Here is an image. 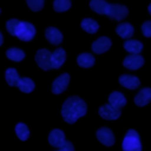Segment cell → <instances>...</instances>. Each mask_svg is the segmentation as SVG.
<instances>
[{
  "instance_id": "obj_2",
  "label": "cell",
  "mask_w": 151,
  "mask_h": 151,
  "mask_svg": "<svg viewBox=\"0 0 151 151\" xmlns=\"http://www.w3.org/2000/svg\"><path fill=\"white\" fill-rule=\"evenodd\" d=\"M6 29L9 34L18 37L22 41H29L35 35V27L27 21L11 19L6 22Z\"/></svg>"
},
{
  "instance_id": "obj_19",
  "label": "cell",
  "mask_w": 151,
  "mask_h": 151,
  "mask_svg": "<svg viewBox=\"0 0 151 151\" xmlns=\"http://www.w3.org/2000/svg\"><path fill=\"white\" fill-rule=\"evenodd\" d=\"M116 32H117L118 35H120L124 39L131 38L132 34H133V27H132V25H130L127 22H123V24H119L116 27Z\"/></svg>"
},
{
  "instance_id": "obj_30",
  "label": "cell",
  "mask_w": 151,
  "mask_h": 151,
  "mask_svg": "<svg viewBox=\"0 0 151 151\" xmlns=\"http://www.w3.org/2000/svg\"><path fill=\"white\" fill-rule=\"evenodd\" d=\"M1 44H2V34L0 32V46H1Z\"/></svg>"
},
{
  "instance_id": "obj_28",
  "label": "cell",
  "mask_w": 151,
  "mask_h": 151,
  "mask_svg": "<svg viewBox=\"0 0 151 151\" xmlns=\"http://www.w3.org/2000/svg\"><path fill=\"white\" fill-rule=\"evenodd\" d=\"M142 32L146 38H151V21H145L142 25Z\"/></svg>"
},
{
  "instance_id": "obj_3",
  "label": "cell",
  "mask_w": 151,
  "mask_h": 151,
  "mask_svg": "<svg viewBox=\"0 0 151 151\" xmlns=\"http://www.w3.org/2000/svg\"><path fill=\"white\" fill-rule=\"evenodd\" d=\"M123 151H142V144L139 139V134L133 129L127 130L123 144H122Z\"/></svg>"
},
{
  "instance_id": "obj_27",
  "label": "cell",
  "mask_w": 151,
  "mask_h": 151,
  "mask_svg": "<svg viewBox=\"0 0 151 151\" xmlns=\"http://www.w3.org/2000/svg\"><path fill=\"white\" fill-rule=\"evenodd\" d=\"M27 5L28 7L34 11V12H38L44 6V0H27Z\"/></svg>"
},
{
  "instance_id": "obj_18",
  "label": "cell",
  "mask_w": 151,
  "mask_h": 151,
  "mask_svg": "<svg viewBox=\"0 0 151 151\" xmlns=\"http://www.w3.org/2000/svg\"><path fill=\"white\" fill-rule=\"evenodd\" d=\"M80 26H81V28H83L85 32L91 33V34L96 33V32L98 31V28H99L98 22H97L96 20L91 19V18H85V19H83Z\"/></svg>"
},
{
  "instance_id": "obj_9",
  "label": "cell",
  "mask_w": 151,
  "mask_h": 151,
  "mask_svg": "<svg viewBox=\"0 0 151 151\" xmlns=\"http://www.w3.org/2000/svg\"><path fill=\"white\" fill-rule=\"evenodd\" d=\"M65 133L61 131V130H59V129H54V130H52L51 132H50V134H48V143L52 145V146H54V147H61L64 144H65Z\"/></svg>"
},
{
  "instance_id": "obj_11",
  "label": "cell",
  "mask_w": 151,
  "mask_h": 151,
  "mask_svg": "<svg viewBox=\"0 0 151 151\" xmlns=\"http://www.w3.org/2000/svg\"><path fill=\"white\" fill-rule=\"evenodd\" d=\"M112 42L110 40V38L107 37H100L99 39H97L93 44H92V51L94 53H104L106 52L110 47H111Z\"/></svg>"
},
{
  "instance_id": "obj_20",
  "label": "cell",
  "mask_w": 151,
  "mask_h": 151,
  "mask_svg": "<svg viewBox=\"0 0 151 151\" xmlns=\"http://www.w3.org/2000/svg\"><path fill=\"white\" fill-rule=\"evenodd\" d=\"M124 48L130 52L131 54H138L142 50H143V44L138 40H132V39H129L124 42Z\"/></svg>"
},
{
  "instance_id": "obj_1",
  "label": "cell",
  "mask_w": 151,
  "mask_h": 151,
  "mask_svg": "<svg viewBox=\"0 0 151 151\" xmlns=\"http://www.w3.org/2000/svg\"><path fill=\"white\" fill-rule=\"evenodd\" d=\"M87 112V106L83 99L77 96H72L65 100L61 107V116L65 122L72 124L80 117H84Z\"/></svg>"
},
{
  "instance_id": "obj_29",
  "label": "cell",
  "mask_w": 151,
  "mask_h": 151,
  "mask_svg": "<svg viewBox=\"0 0 151 151\" xmlns=\"http://www.w3.org/2000/svg\"><path fill=\"white\" fill-rule=\"evenodd\" d=\"M58 151H74V147H73V145H72V143L71 142H65V144L58 150Z\"/></svg>"
},
{
  "instance_id": "obj_25",
  "label": "cell",
  "mask_w": 151,
  "mask_h": 151,
  "mask_svg": "<svg viewBox=\"0 0 151 151\" xmlns=\"http://www.w3.org/2000/svg\"><path fill=\"white\" fill-rule=\"evenodd\" d=\"M15 133H17L18 138L21 139V140H26L28 138V136H29L28 127L24 123H18L15 125Z\"/></svg>"
},
{
  "instance_id": "obj_31",
  "label": "cell",
  "mask_w": 151,
  "mask_h": 151,
  "mask_svg": "<svg viewBox=\"0 0 151 151\" xmlns=\"http://www.w3.org/2000/svg\"><path fill=\"white\" fill-rule=\"evenodd\" d=\"M147 9H149V13H150V14H151V4H150V5H149V7H147Z\"/></svg>"
},
{
  "instance_id": "obj_8",
  "label": "cell",
  "mask_w": 151,
  "mask_h": 151,
  "mask_svg": "<svg viewBox=\"0 0 151 151\" xmlns=\"http://www.w3.org/2000/svg\"><path fill=\"white\" fill-rule=\"evenodd\" d=\"M96 136H97L98 140L101 144L106 145V146H112L114 144V136H113L112 131L110 129H107V127L98 129L97 132H96Z\"/></svg>"
},
{
  "instance_id": "obj_6",
  "label": "cell",
  "mask_w": 151,
  "mask_h": 151,
  "mask_svg": "<svg viewBox=\"0 0 151 151\" xmlns=\"http://www.w3.org/2000/svg\"><path fill=\"white\" fill-rule=\"evenodd\" d=\"M70 83V76L68 73H63L60 74L58 78H55L52 83V92L54 94H59L61 93L63 91L66 90L67 85Z\"/></svg>"
},
{
  "instance_id": "obj_10",
  "label": "cell",
  "mask_w": 151,
  "mask_h": 151,
  "mask_svg": "<svg viewBox=\"0 0 151 151\" xmlns=\"http://www.w3.org/2000/svg\"><path fill=\"white\" fill-rule=\"evenodd\" d=\"M143 64H144V58L140 57L139 54H130L123 61V65L129 70H138L140 66H143Z\"/></svg>"
},
{
  "instance_id": "obj_7",
  "label": "cell",
  "mask_w": 151,
  "mask_h": 151,
  "mask_svg": "<svg viewBox=\"0 0 151 151\" xmlns=\"http://www.w3.org/2000/svg\"><path fill=\"white\" fill-rule=\"evenodd\" d=\"M99 116L104 119H109V120H114L117 118H119L122 111L119 109H114L113 106H111L110 104H105L103 106L99 107Z\"/></svg>"
},
{
  "instance_id": "obj_23",
  "label": "cell",
  "mask_w": 151,
  "mask_h": 151,
  "mask_svg": "<svg viewBox=\"0 0 151 151\" xmlns=\"http://www.w3.org/2000/svg\"><path fill=\"white\" fill-rule=\"evenodd\" d=\"M5 79L9 86H17L20 78L15 68H7L5 72Z\"/></svg>"
},
{
  "instance_id": "obj_21",
  "label": "cell",
  "mask_w": 151,
  "mask_h": 151,
  "mask_svg": "<svg viewBox=\"0 0 151 151\" xmlns=\"http://www.w3.org/2000/svg\"><path fill=\"white\" fill-rule=\"evenodd\" d=\"M90 7H91L96 13L106 15L109 4H107L106 1H104V0H92V1H90Z\"/></svg>"
},
{
  "instance_id": "obj_5",
  "label": "cell",
  "mask_w": 151,
  "mask_h": 151,
  "mask_svg": "<svg viewBox=\"0 0 151 151\" xmlns=\"http://www.w3.org/2000/svg\"><path fill=\"white\" fill-rule=\"evenodd\" d=\"M51 52L46 48H41L35 53V61L40 68L44 71L51 70Z\"/></svg>"
},
{
  "instance_id": "obj_4",
  "label": "cell",
  "mask_w": 151,
  "mask_h": 151,
  "mask_svg": "<svg viewBox=\"0 0 151 151\" xmlns=\"http://www.w3.org/2000/svg\"><path fill=\"white\" fill-rule=\"evenodd\" d=\"M129 9L124 5L119 4H109L106 15L112 20H123L127 17Z\"/></svg>"
},
{
  "instance_id": "obj_15",
  "label": "cell",
  "mask_w": 151,
  "mask_h": 151,
  "mask_svg": "<svg viewBox=\"0 0 151 151\" xmlns=\"http://www.w3.org/2000/svg\"><path fill=\"white\" fill-rule=\"evenodd\" d=\"M150 101H151V88L150 87H145L140 90L134 97V103L137 106H145Z\"/></svg>"
},
{
  "instance_id": "obj_22",
  "label": "cell",
  "mask_w": 151,
  "mask_h": 151,
  "mask_svg": "<svg viewBox=\"0 0 151 151\" xmlns=\"http://www.w3.org/2000/svg\"><path fill=\"white\" fill-rule=\"evenodd\" d=\"M17 86L20 88V91H22L25 93H29V92H32L34 90V86L35 85H34V81L32 79H29L27 77H24V78H20L19 79Z\"/></svg>"
},
{
  "instance_id": "obj_24",
  "label": "cell",
  "mask_w": 151,
  "mask_h": 151,
  "mask_svg": "<svg viewBox=\"0 0 151 151\" xmlns=\"http://www.w3.org/2000/svg\"><path fill=\"white\" fill-rule=\"evenodd\" d=\"M6 57L13 61H20L25 58V53L24 51H21L20 48H17V47H12L9 50L6 51Z\"/></svg>"
},
{
  "instance_id": "obj_13",
  "label": "cell",
  "mask_w": 151,
  "mask_h": 151,
  "mask_svg": "<svg viewBox=\"0 0 151 151\" xmlns=\"http://www.w3.org/2000/svg\"><path fill=\"white\" fill-rule=\"evenodd\" d=\"M66 59V53L63 48H57L51 54V67L52 68H59Z\"/></svg>"
},
{
  "instance_id": "obj_12",
  "label": "cell",
  "mask_w": 151,
  "mask_h": 151,
  "mask_svg": "<svg viewBox=\"0 0 151 151\" xmlns=\"http://www.w3.org/2000/svg\"><path fill=\"white\" fill-rule=\"evenodd\" d=\"M119 84L129 90H134L140 85V81L137 77L131 74H123L119 77Z\"/></svg>"
},
{
  "instance_id": "obj_14",
  "label": "cell",
  "mask_w": 151,
  "mask_h": 151,
  "mask_svg": "<svg viewBox=\"0 0 151 151\" xmlns=\"http://www.w3.org/2000/svg\"><path fill=\"white\" fill-rule=\"evenodd\" d=\"M109 104L111 106H113L114 109H122L123 106H125L126 104V98L124 97L123 93L118 92V91H114L112 92L110 96H109Z\"/></svg>"
},
{
  "instance_id": "obj_26",
  "label": "cell",
  "mask_w": 151,
  "mask_h": 151,
  "mask_svg": "<svg viewBox=\"0 0 151 151\" xmlns=\"http://www.w3.org/2000/svg\"><path fill=\"white\" fill-rule=\"evenodd\" d=\"M71 7V1L68 0H55L53 2V8L55 12H65Z\"/></svg>"
},
{
  "instance_id": "obj_17",
  "label": "cell",
  "mask_w": 151,
  "mask_h": 151,
  "mask_svg": "<svg viewBox=\"0 0 151 151\" xmlns=\"http://www.w3.org/2000/svg\"><path fill=\"white\" fill-rule=\"evenodd\" d=\"M77 63L80 67H84V68H88L91 66H93L94 64V57L90 53H80L78 57H77Z\"/></svg>"
},
{
  "instance_id": "obj_16",
  "label": "cell",
  "mask_w": 151,
  "mask_h": 151,
  "mask_svg": "<svg viewBox=\"0 0 151 151\" xmlns=\"http://www.w3.org/2000/svg\"><path fill=\"white\" fill-rule=\"evenodd\" d=\"M45 37H46L47 40H48L51 44H53V45H59V44L61 42V40H63V34H61V32H60L58 28H55V27H48V28H46V31H45Z\"/></svg>"
}]
</instances>
